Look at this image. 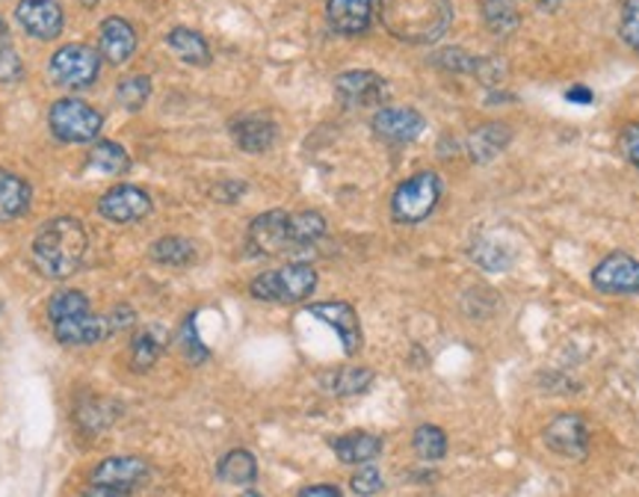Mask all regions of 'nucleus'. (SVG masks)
Returning <instances> with one entry per match:
<instances>
[{
    "label": "nucleus",
    "mask_w": 639,
    "mask_h": 497,
    "mask_svg": "<svg viewBox=\"0 0 639 497\" xmlns=\"http://www.w3.org/2000/svg\"><path fill=\"white\" fill-rule=\"evenodd\" d=\"M379 18L399 42L433 44L450 30L453 7L450 0H379Z\"/></svg>",
    "instance_id": "obj_1"
},
{
    "label": "nucleus",
    "mask_w": 639,
    "mask_h": 497,
    "mask_svg": "<svg viewBox=\"0 0 639 497\" xmlns=\"http://www.w3.org/2000/svg\"><path fill=\"white\" fill-rule=\"evenodd\" d=\"M89 252V234L78 220L60 216L44 222L33 237V261L48 278H69Z\"/></svg>",
    "instance_id": "obj_2"
},
{
    "label": "nucleus",
    "mask_w": 639,
    "mask_h": 497,
    "mask_svg": "<svg viewBox=\"0 0 639 497\" xmlns=\"http://www.w3.org/2000/svg\"><path fill=\"white\" fill-rule=\"evenodd\" d=\"M317 291V273L308 264H287L261 273L248 284V293L261 302H302Z\"/></svg>",
    "instance_id": "obj_3"
},
{
    "label": "nucleus",
    "mask_w": 639,
    "mask_h": 497,
    "mask_svg": "<svg viewBox=\"0 0 639 497\" xmlns=\"http://www.w3.org/2000/svg\"><path fill=\"white\" fill-rule=\"evenodd\" d=\"M442 199V181L435 172H417L406 178L403 184L394 190L390 199V216L399 225H417L435 211V204Z\"/></svg>",
    "instance_id": "obj_4"
},
{
    "label": "nucleus",
    "mask_w": 639,
    "mask_h": 497,
    "mask_svg": "<svg viewBox=\"0 0 639 497\" xmlns=\"http://www.w3.org/2000/svg\"><path fill=\"white\" fill-rule=\"evenodd\" d=\"M48 122H51V131L57 133V140L62 142H89L95 140L101 133V113L95 106H89L87 101L80 98H62L51 106L48 113Z\"/></svg>",
    "instance_id": "obj_5"
},
{
    "label": "nucleus",
    "mask_w": 639,
    "mask_h": 497,
    "mask_svg": "<svg viewBox=\"0 0 639 497\" xmlns=\"http://www.w3.org/2000/svg\"><path fill=\"white\" fill-rule=\"evenodd\" d=\"M101 60L89 44H65L51 57V80L65 89H87L95 83Z\"/></svg>",
    "instance_id": "obj_6"
},
{
    "label": "nucleus",
    "mask_w": 639,
    "mask_h": 497,
    "mask_svg": "<svg viewBox=\"0 0 639 497\" xmlns=\"http://www.w3.org/2000/svg\"><path fill=\"white\" fill-rule=\"evenodd\" d=\"M246 246L252 255H282L291 252V213L266 211L252 220L246 234Z\"/></svg>",
    "instance_id": "obj_7"
},
{
    "label": "nucleus",
    "mask_w": 639,
    "mask_h": 497,
    "mask_svg": "<svg viewBox=\"0 0 639 497\" xmlns=\"http://www.w3.org/2000/svg\"><path fill=\"white\" fill-rule=\"evenodd\" d=\"M595 291L616 293V296H637L639 293V261L628 252H612L592 270Z\"/></svg>",
    "instance_id": "obj_8"
},
{
    "label": "nucleus",
    "mask_w": 639,
    "mask_h": 497,
    "mask_svg": "<svg viewBox=\"0 0 639 497\" xmlns=\"http://www.w3.org/2000/svg\"><path fill=\"white\" fill-rule=\"evenodd\" d=\"M545 444L550 450L566 456V459H586L589 453V426H586L584 415L577 412H566L557 415L545 429Z\"/></svg>",
    "instance_id": "obj_9"
},
{
    "label": "nucleus",
    "mask_w": 639,
    "mask_h": 497,
    "mask_svg": "<svg viewBox=\"0 0 639 497\" xmlns=\"http://www.w3.org/2000/svg\"><path fill=\"white\" fill-rule=\"evenodd\" d=\"M151 195L140 186L119 184L113 190H106L98 202V213L110 222H119V225H128V222H140L151 213Z\"/></svg>",
    "instance_id": "obj_10"
},
{
    "label": "nucleus",
    "mask_w": 639,
    "mask_h": 497,
    "mask_svg": "<svg viewBox=\"0 0 639 497\" xmlns=\"http://www.w3.org/2000/svg\"><path fill=\"white\" fill-rule=\"evenodd\" d=\"M335 95L344 106H382L388 87L376 71H344L335 80Z\"/></svg>",
    "instance_id": "obj_11"
},
{
    "label": "nucleus",
    "mask_w": 639,
    "mask_h": 497,
    "mask_svg": "<svg viewBox=\"0 0 639 497\" xmlns=\"http://www.w3.org/2000/svg\"><path fill=\"white\" fill-rule=\"evenodd\" d=\"M308 314L335 328L346 355H355L362 349V323H358L353 305H346V302H314V305H308Z\"/></svg>",
    "instance_id": "obj_12"
},
{
    "label": "nucleus",
    "mask_w": 639,
    "mask_h": 497,
    "mask_svg": "<svg viewBox=\"0 0 639 497\" xmlns=\"http://www.w3.org/2000/svg\"><path fill=\"white\" fill-rule=\"evenodd\" d=\"M16 18L27 33L33 39H42V42L57 39L62 33V24H65V16H62V7L57 0H21Z\"/></svg>",
    "instance_id": "obj_13"
},
{
    "label": "nucleus",
    "mask_w": 639,
    "mask_h": 497,
    "mask_svg": "<svg viewBox=\"0 0 639 497\" xmlns=\"http://www.w3.org/2000/svg\"><path fill=\"white\" fill-rule=\"evenodd\" d=\"M424 115L412 106H382L373 115V131L385 142H412L424 133Z\"/></svg>",
    "instance_id": "obj_14"
},
{
    "label": "nucleus",
    "mask_w": 639,
    "mask_h": 497,
    "mask_svg": "<svg viewBox=\"0 0 639 497\" xmlns=\"http://www.w3.org/2000/svg\"><path fill=\"white\" fill-rule=\"evenodd\" d=\"M149 465L136 456H110L92 470V483L98 486H113L122 488V491H133L136 486H142L149 479Z\"/></svg>",
    "instance_id": "obj_15"
},
{
    "label": "nucleus",
    "mask_w": 639,
    "mask_h": 497,
    "mask_svg": "<svg viewBox=\"0 0 639 497\" xmlns=\"http://www.w3.org/2000/svg\"><path fill=\"white\" fill-rule=\"evenodd\" d=\"M53 337L65 346H95L101 344L104 337H110V326H106V317H98L92 311H83V314H74V317L57 320L51 323Z\"/></svg>",
    "instance_id": "obj_16"
},
{
    "label": "nucleus",
    "mask_w": 639,
    "mask_h": 497,
    "mask_svg": "<svg viewBox=\"0 0 639 497\" xmlns=\"http://www.w3.org/2000/svg\"><path fill=\"white\" fill-rule=\"evenodd\" d=\"M328 27L341 36H362L373 24V0H328Z\"/></svg>",
    "instance_id": "obj_17"
},
{
    "label": "nucleus",
    "mask_w": 639,
    "mask_h": 497,
    "mask_svg": "<svg viewBox=\"0 0 639 497\" xmlns=\"http://www.w3.org/2000/svg\"><path fill=\"white\" fill-rule=\"evenodd\" d=\"M98 48H101V57L113 65H122L133 57L136 51V33L133 27L124 21V18L113 16L101 21V30H98Z\"/></svg>",
    "instance_id": "obj_18"
},
{
    "label": "nucleus",
    "mask_w": 639,
    "mask_h": 497,
    "mask_svg": "<svg viewBox=\"0 0 639 497\" xmlns=\"http://www.w3.org/2000/svg\"><path fill=\"white\" fill-rule=\"evenodd\" d=\"M231 133H234V142L240 149L248 151V154H264L278 140V128L266 115H243L240 122H234Z\"/></svg>",
    "instance_id": "obj_19"
},
{
    "label": "nucleus",
    "mask_w": 639,
    "mask_h": 497,
    "mask_svg": "<svg viewBox=\"0 0 639 497\" xmlns=\"http://www.w3.org/2000/svg\"><path fill=\"white\" fill-rule=\"evenodd\" d=\"M332 450L344 465H367L382 453V438L373 433H346L332 438Z\"/></svg>",
    "instance_id": "obj_20"
},
{
    "label": "nucleus",
    "mask_w": 639,
    "mask_h": 497,
    "mask_svg": "<svg viewBox=\"0 0 639 497\" xmlns=\"http://www.w3.org/2000/svg\"><path fill=\"white\" fill-rule=\"evenodd\" d=\"M30 207V186L16 172L0 169V222H12L24 216Z\"/></svg>",
    "instance_id": "obj_21"
},
{
    "label": "nucleus",
    "mask_w": 639,
    "mask_h": 497,
    "mask_svg": "<svg viewBox=\"0 0 639 497\" xmlns=\"http://www.w3.org/2000/svg\"><path fill=\"white\" fill-rule=\"evenodd\" d=\"M509 136H513V133H509V124H500V122L483 124V128H477V131L470 133V140H468L470 158L479 160V163H488L495 154L504 151Z\"/></svg>",
    "instance_id": "obj_22"
},
{
    "label": "nucleus",
    "mask_w": 639,
    "mask_h": 497,
    "mask_svg": "<svg viewBox=\"0 0 639 497\" xmlns=\"http://www.w3.org/2000/svg\"><path fill=\"white\" fill-rule=\"evenodd\" d=\"M216 477L229 486H252L257 479V459L248 450L225 453L216 465Z\"/></svg>",
    "instance_id": "obj_23"
},
{
    "label": "nucleus",
    "mask_w": 639,
    "mask_h": 497,
    "mask_svg": "<svg viewBox=\"0 0 639 497\" xmlns=\"http://www.w3.org/2000/svg\"><path fill=\"white\" fill-rule=\"evenodd\" d=\"M131 166V158H128V151L119 145V142H95L92 149H89L87 158V169L92 172H101V175H124Z\"/></svg>",
    "instance_id": "obj_24"
},
{
    "label": "nucleus",
    "mask_w": 639,
    "mask_h": 497,
    "mask_svg": "<svg viewBox=\"0 0 639 497\" xmlns=\"http://www.w3.org/2000/svg\"><path fill=\"white\" fill-rule=\"evenodd\" d=\"M166 44L181 60L190 62V65H207V62H211V48H207V42H204L195 30L175 27V30L166 36Z\"/></svg>",
    "instance_id": "obj_25"
},
{
    "label": "nucleus",
    "mask_w": 639,
    "mask_h": 497,
    "mask_svg": "<svg viewBox=\"0 0 639 497\" xmlns=\"http://www.w3.org/2000/svg\"><path fill=\"white\" fill-rule=\"evenodd\" d=\"M483 21L491 33L509 36L521 24V12L515 0H483Z\"/></svg>",
    "instance_id": "obj_26"
},
{
    "label": "nucleus",
    "mask_w": 639,
    "mask_h": 497,
    "mask_svg": "<svg viewBox=\"0 0 639 497\" xmlns=\"http://www.w3.org/2000/svg\"><path fill=\"white\" fill-rule=\"evenodd\" d=\"M326 234V216L317 211H302L291 216V243L293 248L311 246Z\"/></svg>",
    "instance_id": "obj_27"
},
{
    "label": "nucleus",
    "mask_w": 639,
    "mask_h": 497,
    "mask_svg": "<svg viewBox=\"0 0 639 497\" xmlns=\"http://www.w3.org/2000/svg\"><path fill=\"white\" fill-rule=\"evenodd\" d=\"M160 353H163V335H160L158 328H142L140 335L133 337V346H131V364L133 371H151L154 367V362L160 358Z\"/></svg>",
    "instance_id": "obj_28"
},
{
    "label": "nucleus",
    "mask_w": 639,
    "mask_h": 497,
    "mask_svg": "<svg viewBox=\"0 0 639 497\" xmlns=\"http://www.w3.org/2000/svg\"><path fill=\"white\" fill-rule=\"evenodd\" d=\"M151 257L166 266H186L195 257V246L184 237H160L151 246Z\"/></svg>",
    "instance_id": "obj_29"
},
{
    "label": "nucleus",
    "mask_w": 639,
    "mask_h": 497,
    "mask_svg": "<svg viewBox=\"0 0 639 497\" xmlns=\"http://www.w3.org/2000/svg\"><path fill=\"white\" fill-rule=\"evenodd\" d=\"M328 385L337 397H358L373 385V371L371 367H344L328 379Z\"/></svg>",
    "instance_id": "obj_30"
},
{
    "label": "nucleus",
    "mask_w": 639,
    "mask_h": 497,
    "mask_svg": "<svg viewBox=\"0 0 639 497\" xmlns=\"http://www.w3.org/2000/svg\"><path fill=\"white\" fill-rule=\"evenodd\" d=\"M470 257H474V261H477V266H483L486 273H504L506 266L513 264L509 248H504L500 243H495V240H488V237L474 240Z\"/></svg>",
    "instance_id": "obj_31"
},
{
    "label": "nucleus",
    "mask_w": 639,
    "mask_h": 497,
    "mask_svg": "<svg viewBox=\"0 0 639 497\" xmlns=\"http://www.w3.org/2000/svg\"><path fill=\"white\" fill-rule=\"evenodd\" d=\"M412 444H415V453L424 462H438L444 459V453H447V435L433 424L417 426Z\"/></svg>",
    "instance_id": "obj_32"
},
{
    "label": "nucleus",
    "mask_w": 639,
    "mask_h": 497,
    "mask_svg": "<svg viewBox=\"0 0 639 497\" xmlns=\"http://www.w3.org/2000/svg\"><path fill=\"white\" fill-rule=\"evenodd\" d=\"M151 95V80L145 74H133V78H124L115 89V101L124 106V110H142V104L149 101Z\"/></svg>",
    "instance_id": "obj_33"
},
{
    "label": "nucleus",
    "mask_w": 639,
    "mask_h": 497,
    "mask_svg": "<svg viewBox=\"0 0 639 497\" xmlns=\"http://www.w3.org/2000/svg\"><path fill=\"white\" fill-rule=\"evenodd\" d=\"M181 353H184L186 362L202 364L207 362V346L202 344V337H199V328H195V314L184 320V326H181Z\"/></svg>",
    "instance_id": "obj_34"
},
{
    "label": "nucleus",
    "mask_w": 639,
    "mask_h": 497,
    "mask_svg": "<svg viewBox=\"0 0 639 497\" xmlns=\"http://www.w3.org/2000/svg\"><path fill=\"white\" fill-rule=\"evenodd\" d=\"M619 36L630 51L639 53V0H625V3H621Z\"/></svg>",
    "instance_id": "obj_35"
},
{
    "label": "nucleus",
    "mask_w": 639,
    "mask_h": 497,
    "mask_svg": "<svg viewBox=\"0 0 639 497\" xmlns=\"http://www.w3.org/2000/svg\"><path fill=\"white\" fill-rule=\"evenodd\" d=\"M353 491L358 497H371V495H376V491H382V474L373 465H362V468L355 470V477H353Z\"/></svg>",
    "instance_id": "obj_36"
},
{
    "label": "nucleus",
    "mask_w": 639,
    "mask_h": 497,
    "mask_svg": "<svg viewBox=\"0 0 639 497\" xmlns=\"http://www.w3.org/2000/svg\"><path fill=\"white\" fill-rule=\"evenodd\" d=\"M435 62L444 65L447 71H470V74L477 71V57H468V53L459 51V48H447V51L435 57Z\"/></svg>",
    "instance_id": "obj_37"
},
{
    "label": "nucleus",
    "mask_w": 639,
    "mask_h": 497,
    "mask_svg": "<svg viewBox=\"0 0 639 497\" xmlns=\"http://www.w3.org/2000/svg\"><path fill=\"white\" fill-rule=\"evenodd\" d=\"M21 74H24V65H21L18 51H12L9 44H0V83H16Z\"/></svg>",
    "instance_id": "obj_38"
},
{
    "label": "nucleus",
    "mask_w": 639,
    "mask_h": 497,
    "mask_svg": "<svg viewBox=\"0 0 639 497\" xmlns=\"http://www.w3.org/2000/svg\"><path fill=\"white\" fill-rule=\"evenodd\" d=\"M619 151H621V158L639 169V124H628V128H621Z\"/></svg>",
    "instance_id": "obj_39"
},
{
    "label": "nucleus",
    "mask_w": 639,
    "mask_h": 497,
    "mask_svg": "<svg viewBox=\"0 0 639 497\" xmlns=\"http://www.w3.org/2000/svg\"><path fill=\"white\" fill-rule=\"evenodd\" d=\"M136 323V311L131 308V305H115L110 314H106V326H110V335H115V332H122V328L133 326Z\"/></svg>",
    "instance_id": "obj_40"
},
{
    "label": "nucleus",
    "mask_w": 639,
    "mask_h": 497,
    "mask_svg": "<svg viewBox=\"0 0 639 497\" xmlns=\"http://www.w3.org/2000/svg\"><path fill=\"white\" fill-rule=\"evenodd\" d=\"M296 497H344V495H341V488L332 486V483H317V486L302 488Z\"/></svg>",
    "instance_id": "obj_41"
},
{
    "label": "nucleus",
    "mask_w": 639,
    "mask_h": 497,
    "mask_svg": "<svg viewBox=\"0 0 639 497\" xmlns=\"http://www.w3.org/2000/svg\"><path fill=\"white\" fill-rule=\"evenodd\" d=\"M83 497H131V491H122V488H113V486H98V483H92V486L83 491Z\"/></svg>",
    "instance_id": "obj_42"
},
{
    "label": "nucleus",
    "mask_w": 639,
    "mask_h": 497,
    "mask_svg": "<svg viewBox=\"0 0 639 497\" xmlns=\"http://www.w3.org/2000/svg\"><path fill=\"white\" fill-rule=\"evenodd\" d=\"M243 190H246L243 184H222V186H216V190H213V195H216L220 202L231 204V202H237V195L243 193Z\"/></svg>",
    "instance_id": "obj_43"
},
{
    "label": "nucleus",
    "mask_w": 639,
    "mask_h": 497,
    "mask_svg": "<svg viewBox=\"0 0 639 497\" xmlns=\"http://www.w3.org/2000/svg\"><path fill=\"white\" fill-rule=\"evenodd\" d=\"M566 98L568 101H580V104H589V101H592V92H589V89H584V87H575V89H568Z\"/></svg>",
    "instance_id": "obj_44"
},
{
    "label": "nucleus",
    "mask_w": 639,
    "mask_h": 497,
    "mask_svg": "<svg viewBox=\"0 0 639 497\" xmlns=\"http://www.w3.org/2000/svg\"><path fill=\"white\" fill-rule=\"evenodd\" d=\"M3 39H7V27H3V21H0V44H3Z\"/></svg>",
    "instance_id": "obj_45"
},
{
    "label": "nucleus",
    "mask_w": 639,
    "mask_h": 497,
    "mask_svg": "<svg viewBox=\"0 0 639 497\" xmlns=\"http://www.w3.org/2000/svg\"><path fill=\"white\" fill-rule=\"evenodd\" d=\"M240 497H261L257 491H246V495H240Z\"/></svg>",
    "instance_id": "obj_46"
},
{
    "label": "nucleus",
    "mask_w": 639,
    "mask_h": 497,
    "mask_svg": "<svg viewBox=\"0 0 639 497\" xmlns=\"http://www.w3.org/2000/svg\"><path fill=\"white\" fill-rule=\"evenodd\" d=\"M83 3H87V7H95L98 0H83Z\"/></svg>",
    "instance_id": "obj_47"
}]
</instances>
